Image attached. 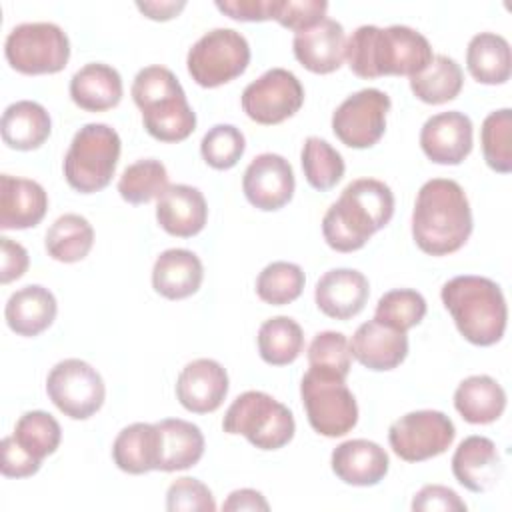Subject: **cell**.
Returning a JSON list of instances; mask_svg holds the SVG:
<instances>
[{"instance_id": "d6a6232c", "label": "cell", "mask_w": 512, "mask_h": 512, "mask_svg": "<svg viewBox=\"0 0 512 512\" xmlns=\"http://www.w3.org/2000/svg\"><path fill=\"white\" fill-rule=\"evenodd\" d=\"M94 244V228L80 214H62L46 232V252L50 258L72 264L88 256Z\"/></svg>"}, {"instance_id": "d4e9b609", "label": "cell", "mask_w": 512, "mask_h": 512, "mask_svg": "<svg viewBox=\"0 0 512 512\" xmlns=\"http://www.w3.org/2000/svg\"><path fill=\"white\" fill-rule=\"evenodd\" d=\"M204 278L200 258L186 248L164 250L152 268L154 290L168 300H182L198 292Z\"/></svg>"}, {"instance_id": "9a60e30c", "label": "cell", "mask_w": 512, "mask_h": 512, "mask_svg": "<svg viewBox=\"0 0 512 512\" xmlns=\"http://www.w3.org/2000/svg\"><path fill=\"white\" fill-rule=\"evenodd\" d=\"M294 170L290 162L272 152L258 154L244 170L242 190L246 200L264 212H274L286 206L294 196Z\"/></svg>"}, {"instance_id": "8992f818", "label": "cell", "mask_w": 512, "mask_h": 512, "mask_svg": "<svg viewBox=\"0 0 512 512\" xmlns=\"http://www.w3.org/2000/svg\"><path fill=\"white\" fill-rule=\"evenodd\" d=\"M122 142L118 132L100 122L84 124L64 156V178L80 194L104 190L118 166Z\"/></svg>"}, {"instance_id": "4316f807", "label": "cell", "mask_w": 512, "mask_h": 512, "mask_svg": "<svg viewBox=\"0 0 512 512\" xmlns=\"http://www.w3.org/2000/svg\"><path fill=\"white\" fill-rule=\"evenodd\" d=\"M56 312L58 304L54 294L40 284H28L12 292L4 308L8 328L26 338L44 332L54 322Z\"/></svg>"}, {"instance_id": "f1b7e54d", "label": "cell", "mask_w": 512, "mask_h": 512, "mask_svg": "<svg viewBox=\"0 0 512 512\" xmlns=\"http://www.w3.org/2000/svg\"><path fill=\"white\" fill-rule=\"evenodd\" d=\"M0 132L8 148L22 152L36 150L48 140L52 120L42 104L34 100H18L4 110Z\"/></svg>"}, {"instance_id": "44dd1931", "label": "cell", "mask_w": 512, "mask_h": 512, "mask_svg": "<svg viewBox=\"0 0 512 512\" xmlns=\"http://www.w3.org/2000/svg\"><path fill=\"white\" fill-rule=\"evenodd\" d=\"M156 220L164 232L192 238L206 226L208 206L204 194L188 184L168 186L156 202Z\"/></svg>"}, {"instance_id": "ffe728a7", "label": "cell", "mask_w": 512, "mask_h": 512, "mask_svg": "<svg viewBox=\"0 0 512 512\" xmlns=\"http://www.w3.org/2000/svg\"><path fill=\"white\" fill-rule=\"evenodd\" d=\"M296 60L314 74H330L342 66L346 34L340 22L324 18L316 26L296 32L292 40Z\"/></svg>"}, {"instance_id": "7dc6e473", "label": "cell", "mask_w": 512, "mask_h": 512, "mask_svg": "<svg viewBox=\"0 0 512 512\" xmlns=\"http://www.w3.org/2000/svg\"><path fill=\"white\" fill-rule=\"evenodd\" d=\"M42 460L30 456L14 436L2 438V474L6 478H28L40 470Z\"/></svg>"}, {"instance_id": "d590c367", "label": "cell", "mask_w": 512, "mask_h": 512, "mask_svg": "<svg viewBox=\"0 0 512 512\" xmlns=\"http://www.w3.org/2000/svg\"><path fill=\"white\" fill-rule=\"evenodd\" d=\"M300 162H302L306 182L320 192L334 188L342 180L346 170V164L340 152L318 136L306 138L302 146Z\"/></svg>"}, {"instance_id": "83f0119b", "label": "cell", "mask_w": 512, "mask_h": 512, "mask_svg": "<svg viewBox=\"0 0 512 512\" xmlns=\"http://www.w3.org/2000/svg\"><path fill=\"white\" fill-rule=\"evenodd\" d=\"M160 446H158V468L162 472L186 470L200 462L204 454L202 430L180 418H164L156 422Z\"/></svg>"}, {"instance_id": "2e32d148", "label": "cell", "mask_w": 512, "mask_h": 512, "mask_svg": "<svg viewBox=\"0 0 512 512\" xmlns=\"http://www.w3.org/2000/svg\"><path fill=\"white\" fill-rule=\"evenodd\" d=\"M420 148L436 164H460L472 152V120L458 110L430 116L420 130Z\"/></svg>"}, {"instance_id": "4dcf8cb0", "label": "cell", "mask_w": 512, "mask_h": 512, "mask_svg": "<svg viewBox=\"0 0 512 512\" xmlns=\"http://www.w3.org/2000/svg\"><path fill=\"white\" fill-rule=\"evenodd\" d=\"M158 446L156 424L134 422L118 432L112 444V458L122 472L146 474L158 468Z\"/></svg>"}, {"instance_id": "f35d334b", "label": "cell", "mask_w": 512, "mask_h": 512, "mask_svg": "<svg viewBox=\"0 0 512 512\" xmlns=\"http://www.w3.org/2000/svg\"><path fill=\"white\" fill-rule=\"evenodd\" d=\"M304 272L294 262H272L256 278V294L262 302L284 306L294 302L304 288Z\"/></svg>"}, {"instance_id": "cb8c5ba5", "label": "cell", "mask_w": 512, "mask_h": 512, "mask_svg": "<svg viewBox=\"0 0 512 512\" xmlns=\"http://www.w3.org/2000/svg\"><path fill=\"white\" fill-rule=\"evenodd\" d=\"M332 472L350 486H374L388 472L386 450L364 438L346 440L332 450Z\"/></svg>"}, {"instance_id": "30bf717a", "label": "cell", "mask_w": 512, "mask_h": 512, "mask_svg": "<svg viewBox=\"0 0 512 512\" xmlns=\"http://www.w3.org/2000/svg\"><path fill=\"white\" fill-rule=\"evenodd\" d=\"M250 64L248 40L232 28H214L200 36L186 56L192 80L202 88H216L242 76Z\"/></svg>"}, {"instance_id": "7bdbcfd3", "label": "cell", "mask_w": 512, "mask_h": 512, "mask_svg": "<svg viewBox=\"0 0 512 512\" xmlns=\"http://www.w3.org/2000/svg\"><path fill=\"white\" fill-rule=\"evenodd\" d=\"M308 364L310 368L346 378L352 364L348 338L342 332L334 330L318 332L308 346Z\"/></svg>"}, {"instance_id": "681fc988", "label": "cell", "mask_w": 512, "mask_h": 512, "mask_svg": "<svg viewBox=\"0 0 512 512\" xmlns=\"http://www.w3.org/2000/svg\"><path fill=\"white\" fill-rule=\"evenodd\" d=\"M216 8L240 22L272 20V0H216Z\"/></svg>"}, {"instance_id": "e575fe53", "label": "cell", "mask_w": 512, "mask_h": 512, "mask_svg": "<svg viewBox=\"0 0 512 512\" xmlns=\"http://www.w3.org/2000/svg\"><path fill=\"white\" fill-rule=\"evenodd\" d=\"M304 348V334L296 320L288 316H274L258 328V352L270 366L292 364Z\"/></svg>"}, {"instance_id": "277c9868", "label": "cell", "mask_w": 512, "mask_h": 512, "mask_svg": "<svg viewBox=\"0 0 512 512\" xmlns=\"http://www.w3.org/2000/svg\"><path fill=\"white\" fill-rule=\"evenodd\" d=\"M440 298L470 344L492 346L504 336L508 308L502 288L494 280L472 274L454 276L442 286Z\"/></svg>"}, {"instance_id": "6da1fadb", "label": "cell", "mask_w": 512, "mask_h": 512, "mask_svg": "<svg viewBox=\"0 0 512 512\" xmlns=\"http://www.w3.org/2000/svg\"><path fill=\"white\" fill-rule=\"evenodd\" d=\"M344 58L358 78L416 76L434 58L424 34L410 26H358L346 40Z\"/></svg>"}, {"instance_id": "b9f144b4", "label": "cell", "mask_w": 512, "mask_h": 512, "mask_svg": "<svg viewBox=\"0 0 512 512\" xmlns=\"http://www.w3.org/2000/svg\"><path fill=\"white\" fill-rule=\"evenodd\" d=\"M244 150H246V138L240 132V128L232 124L212 126L200 142V154L204 162L214 170H228L236 166Z\"/></svg>"}, {"instance_id": "836d02e7", "label": "cell", "mask_w": 512, "mask_h": 512, "mask_svg": "<svg viewBox=\"0 0 512 512\" xmlns=\"http://www.w3.org/2000/svg\"><path fill=\"white\" fill-rule=\"evenodd\" d=\"M464 84L460 64L444 54H436L430 64L410 78V90L426 104H444L454 100Z\"/></svg>"}, {"instance_id": "ac0fdd59", "label": "cell", "mask_w": 512, "mask_h": 512, "mask_svg": "<svg viewBox=\"0 0 512 512\" xmlns=\"http://www.w3.org/2000/svg\"><path fill=\"white\" fill-rule=\"evenodd\" d=\"M368 296V278L352 268H334L324 272L314 288L318 310L334 320H348L360 314Z\"/></svg>"}, {"instance_id": "74e56055", "label": "cell", "mask_w": 512, "mask_h": 512, "mask_svg": "<svg viewBox=\"0 0 512 512\" xmlns=\"http://www.w3.org/2000/svg\"><path fill=\"white\" fill-rule=\"evenodd\" d=\"M12 436L30 456L44 460L60 446L62 430L52 414L44 410H30L18 418Z\"/></svg>"}, {"instance_id": "ab89813d", "label": "cell", "mask_w": 512, "mask_h": 512, "mask_svg": "<svg viewBox=\"0 0 512 512\" xmlns=\"http://www.w3.org/2000/svg\"><path fill=\"white\" fill-rule=\"evenodd\" d=\"M426 316V300L412 288H396L380 296L374 318L394 330L408 332Z\"/></svg>"}, {"instance_id": "3957f363", "label": "cell", "mask_w": 512, "mask_h": 512, "mask_svg": "<svg viewBox=\"0 0 512 512\" xmlns=\"http://www.w3.org/2000/svg\"><path fill=\"white\" fill-rule=\"evenodd\" d=\"M394 216V194L376 178L352 180L322 218L326 244L336 252L360 250Z\"/></svg>"}, {"instance_id": "7402d4cb", "label": "cell", "mask_w": 512, "mask_h": 512, "mask_svg": "<svg viewBox=\"0 0 512 512\" xmlns=\"http://www.w3.org/2000/svg\"><path fill=\"white\" fill-rule=\"evenodd\" d=\"M48 210L46 190L28 178L0 176V228L26 230L42 222Z\"/></svg>"}, {"instance_id": "8fae6325", "label": "cell", "mask_w": 512, "mask_h": 512, "mask_svg": "<svg viewBox=\"0 0 512 512\" xmlns=\"http://www.w3.org/2000/svg\"><path fill=\"white\" fill-rule=\"evenodd\" d=\"M46 394L64 416L86 420L102 408L106 386L94 366L80 358H66L50 370Z\"/></svg>"}, {"instance_id": "ba28073f", "label": "cell", "mask_w": 512, "mask_h": 512, "mask_svg": "<svg viewBox=\"0 0 512 512\" xmlns=\"http://www.w3.org/2000/svg\"><path fill=\"white\" fill-rule=\"evenodd\" d=\"M300 396L308 424L326 438L344 436L358 422V404L346 378L308 368L300 382Z\"/></svg>"}, {"instance_id": "f546056e", "label": "cell", "mask_w": 512, "mask_h": 512, "mask_svg": "<svg viewBox=\"0 0 512 512\" xmlns=\"http://www.w3.org/2000/svg\"><path fill=\"white\" fill-rule=\"evenodd\" d=\"M454 408L470 424H490L502 416L506 392L492 376H468L454 392Z\"/></svg>"}, {"instance_id": "bcb514c9", "label": "cell", "mask_w": 512, "mask_h": 512, "mask_svg": "<svg viewBox=\"0 0 512 512\" xmlns=\"http://www.w3.org/2000/svg\"><path fill=\"white\" fill-rule=\"evenodd\" d=\"M414 512H466V502L448 486L426 484L412 500Z\"/></svg>"}, {"instance_id": "e0dca14e", "label": "cell", "mask_w": 512, "mask_h": 512, "mask_svg": "<svg viewBox=\"0 0 512 512\" xmlns=\"http://www.w3.org/2000/svg\"><path fill=\"white\" fill-rule=\"evenodd\" d=\"M228 394V374L220 362L198 358L188 362L176 380L178 402L194 414H208L222 406Z\"/></svg>"}, {"instance_id": "ee69618b", "label": "cell", "mask_w": 512, "mask_h": 512, "mask_svg": "<svg viewBox=\"0 0 512 512\" xmlns=\"http://www.w3.org/2000/svg\"><path fill=\"white\" fill-rule=\"evenodd\" d=\"M168 512H214L216 502L210 488L190 476L176 478L166 492Z\"/></svg>"}, {"instance_id": "9c48e42d", "label": "cell", "mask_w": 512, "mask_h": 512, "mask_svg": "<svg viewBox=\"0 0 512 512\" xmlns=\"http://www.w3.org/2000/svg\"><path fill=\"white\" fill-rule=\"evenodd\" d=\"M4 56L20 74H56L68 64L70 40L58 24L26 22L8 32Z\"/></svg>"}, {"instance_id": "8d00e7d4", "label": "cell", "mask_w": 512, "mask_h": 512, "mask_svg": "<svg viewBox=\"0 0 512 512\" xmlns=\"http://www.w3.org/2000/svg\"><path fill=\"white\" fill-rule=\"evenodd\" d=\"M168 188V172L160 160L144 158L124 168L118 192L128 204H146Z\"/></svg>"}, {"instance_id": "484cf974", "label": "cell", "mask_w": 512, "mask_h": 512, "mask_svg": "<svg viewBox=\"0 0 512 512\" xmlns=\"http://www.w3.org/2000/svg\"><path fill=\"white\" fill-rule=\"evenodd\" d=\"M122 94V76L116 68L102 62L84 64L70 78V98L86 112L110 110L120 104Z\"/></svg>"}, {"instance_id": "7c38bea8", "label": "cell", "mask_w": 512, "mask_h": 512, "mask_svg": "<svg viewBox=\"0 0 512 512\" xmlns=\"http://www.w3.org/2000/svg\"><path fill=\"white\" fill-rule=\"evenodd\" d=\"M456 436L452 420L440 410H416L400 416L388 428L392 452L406 462H422L444 454Z\"/></svg>"}, {"instance_id": "816d5d0a", "label": "cell", "mask_w": 512, "mask_h": 512, "mask_svg": "<svg viewBox=\"0 0 512 512\" xmlns=\"http://www.w3.org/2000/svg\"><path fill=\"white\" fill-rule=\"evenodd\" d=\"M186 6L184 0L180 2H136V8L150 20H170Z\"/></svg>"}, {"instance_id": "60d3db41", "label": "cell", "mask_w": 512, "mask_h": 512, "mask_svg": "<svg viewBox=\"0 0 512 512\" xmlns=\"http://www.w3.org/2000/svg\"><path fill=\"white\" fill-rule=\"evenodd\" d=\"M512 110L502 108L496 112H490L480 130V142H482V154L486 164L498 172L508 174L512 170Z\"/></svg>"}, {"instance_id": "d6986e66", "label": "cell", "mask_w": 512, "mask_h": 512, "mask_svg": "<svg viewBox=\"0 0 512 512\" xmlns=\"http://www.w3.org/2000/svg\"><path fill=\"white\" fill-rule=\"evenodd\" d=\"M350 352L368 370H394L408 356V336L374 318L356 328L350 340Z\"/></svg>"}, {"instance_id": "603a6c76", "label": "cell", "mask_w": 512, "mask_h": 512, "mask_svg": "<svg viewBox=\"0 0 512 512\" xmlns=\"http://www.w3.org/2000/svg\"><path fill=\"white\" fill-rule=\"evenodd\" d=\"M454 478L470 492H488L502 474V460L496 444L486 436L464 438L452 456Z\"/></svg>"}, {"instance_id": "5bb4252c", "label": "cell", "mask_w": 512, "mask_h": 512, "mask_svg": "<svg viewBox=\"0 0 512 512\" xmlns=\"http://www.w3.org/2000/svg\"><path fill=\"white\" fill-rule=\"evenodd\" d=\"M242 110L258 124L272 126L292 118L304 104V88L286 68H270L242 92Z\"/></svg>"}, {"instance_id": "f907efd6", "label": "cell", "mask_w": 512, "mask_h": 512, "mask_svg": "<svg viewBox=\"0 0 512 512\" xmlns=\"http://www.w3.org/2000/svg\"><path fill=\"white\" fill-rule=\"evenodd\" d=\"M224 512H238V510H270V504L266 502V498L252 488H240L228 494V498L222 504Z\"/></svg>"}, {"instance_id": "4fadbf2b", "label": "cell", "mask_w": 512, "mask_h": 512, "mask_svg": "<svg viewBox=\"0 0 512 512\" xmlns=\"http://www.w3.org/2000/svg\"><path fill=\"white\" fill-rule=\"evenodd\" d=\"M390 96L378 88L350 94L332 114V132L348 148H370L386 132Z\"/></svg>"}, {"instance_id": "c3c4849f", "label": "cell", "mask_w": 512, "mask_h": 512, "mask_svg": "<svg viewBox=\"0 0 512 512\" xmlns=\"http://www.w3.org/2000/svg\"><path fill=\"white\" fill-rule=\"evenodd\" d=\"M0 282L8 284L12 280H18L28 270L30 258L22 244L2 236L0 238Z\"/></svg>"}, {"instance_id": "5b68a950", "label": "cell", "mask_w": 512, "mask_h": 512, "mask_svg": "<svg viewBox=\"0 0 512 512\" xmlns=\"http://www.w3.org/2000/svg\"><path fill=\"white\" fill-rule=\"evenodd\" d=\"M132 100L142 112L146 132L160 142H182L196 128L184 88L166 66L142 68L132 82Z\"/></svg>"}, {"instance_id": "f6af8a7d", "label": "cell", "mask_w": 512, "mask_h": 512, "mask_svg": "<svg viewBox=\"0 0 512 512\" xmlns=\"http://www.w3.org/2000/svg\"><path fill=\"white\" fill-rule=\"evenodd\" d=\"M328 2L324 0H272V20L280 26L302 32L326 18Z\"/></svg>"}, {"instance_id": "52a82bcc", "label": "cell", "mask_w": 512, "mask_h": 512, "mask_svg": "<svg viewBox=\"0 0 512 512\" xmlns=\"http://www.w3.org/2000/svg\"><path fill=\"white\" fill-rule=\"evenodd\" d=\"M222 428L240 434L260 450H278L294 438L296 422L288 406L266 392L248 390L226 410Z\"/></svg>"}, {"instance_id": "1f68e13d", "label": "cell", "mask_w": 512, "mask_h": 512, "mask_svg": "<svg viewBox=\"0 0 512 512\" xmlns=\"http://www.w3.org/2000/svg\"><path fill=\"white\" fill-rule=\"evenodd\" d=\"M466 66L472 78L480 84H504L512 72L508 40L494 32H480L472 36L466 50Z\"/></svg>"}, {"instance_id": "7a4b0ae2", "label": "cell", "mask_w": 512, "mask_h": 512, "mask_svg": "<svg viewBox=\"0 0 512 512\" xmlns=\"http://www.w3.org/2000/svg\"><path fill=\"white\" fill-rule=\"evenodd\" d=\"M472 210L464 188L450 178H432L418 190L412 210V238L430 256L460 250L472 234Z\"/></svg>"}]
</instances>
